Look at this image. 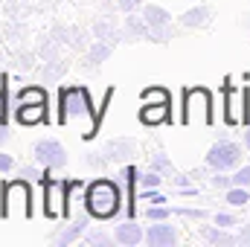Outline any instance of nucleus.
<instances>
[{
	"label": "nucleus",
	"mask_w": 250,
	"mask_h": 247,
	"mask_svg": "<svg viewBox=\"0 0 250 247\" xmlns=\"http://www.w3.org/2000/svg\"><path fill=\"white\" fill-rule=\"evenodd\" d=\"M215 224L230 230V227H236V224H239V218H236V215H230V212H215Z\"/></svg>",
	"instance_id": "nucleus-38"
},
{
	"label": "nucleus",
	"mask_w": 250,
	"mask_h": 247,
	"mask_svg": "<svg viewBox=\"0 0 250 247\" xmlns=\"http://www.w3.org/2000/svg\"><path fill=\"white\" fill-rule=\"evenodd\" d=\"M64 212H67V186L44 178V215L47 218H62Z\"/></svg>",
	"instance_id": "nucleus-7"
},
{
	"label": "nucleus",
	"mask_w": 250,
	"mask_h": 247,
	"mask_svg": "<svg viewBox=\"0 0 250 247\" xmlns=\"http://www.w3.org/2000/svg\"><path fill=\"white\" fill-rule=\"evenodd\" d=\"M224 201H227L230 206H245V204L250 201L248 186H230V189H227V195H224Z\"/></svg>",
	"instance_id": "nucleus-26"
},
{
	"label": "nucleus",
	"mask_w": 250,
	"mask_h": 247,
	"mask_svg": "<svg viewBox=\"0 0 250 247\" xmlns=\"http://www.w3.org/2000/svg\"><path fill=\"white\" fill-rule=\"evenodd\" d=\"M184 123H212V96L204 87L187 90L184 96Z\"/></svg>",
	"instance_id": "nucleus-5"
},
{
	"label": "nucleus",
	"mask_w": 250,
	"mask_h": 247,
	"mask_svg": "<svg viewBox=\"0 0 250 247\" xmlns=\"http://www.w3.org/2000/svg\"><path fill=\"white\" fill-rule=\"evenodd\" d=\"M146 242H148V247H172L178 242V227L166 224V221H154L146 230Z\"/></svg>",
	"instance_id": "nucleus-13"
},
{
	"label": "nucleus",
	"mask_w": 250,
	"mask_h": 247,
	"mask_svg": "<svg viewBox=\"0 0 250 247\" xmlns=\"http://www.w3.org/2000/svg\"><path fill=\"white\" fill-rule=\"evenodd\" d=\"M172 120V105H160V102H143L140 108V123L143 125H160Z\"/></svg>",
	"instance_id": "nucleus-16"
},
{
	"label": "nucleus",
	"mask_w": 250,
	"mask_h": 247,
	"mask_svg": "<svg viewBox=\"0 0 250 247\" xmlns=\"http://www.w3.org/2000/svg\"><path fill=\"white\" fill-rule=\"evenodd\" d=\"M172 38H178V29H175L172 23H163V26H154V29L148 32V41H154V44H169Z\"/></svg>",
	"instance_id": "nucleus-24"
},
{
	"label": "nucleus",
	"mask_w": 250,
	"mask_h": 247,
	"mask_svg": "<svg viewBox=\"0 0 250 247\" xmlns=\"http://www.w3.org/2000/svg\"><path fill=\"white\" fill-rule=\"evenodd\" d=\"M140 15L146 18V23H148L151 29H154V26H163V23H172V15H169V9H163L160 3H143Z\"/></svg>",
	"instance_id": "nucleus-19"
},
{
	"label": "nucleus",
	"mask_w": 250,
	"mask_h": 247,
	"mask_svg": "<svg viewBox=\"0 0 250 247\" xmlns=\"http://www.w3.org/2000/svg\"><path fill=\"white\" fill-rule=\"evenodd\" d=\"M32 181H26V178H15V181H6L3 184V209H0V215L6 218V221H12V218H18V221H26V218H32Z\"/></svg>",
	"instance_id": "nucleus-3"
},
{
	"label": "nucleus",
	"mask_w": 250,
	"mask_h": 247,
	"mask_svg": "<svg viewBox=\"0 0 250 247\" xmlns=\"http://www.w3.org/2000/svg\"><path fill=\"white\" fill-rule=\"evenodd\" d=\"M9 137H12V131H9V125L6 123H0V148L9 143Z\"/></svg>",
	"instance_id": "nucleus-43"
},
{
	"label": "nucleus",
	"mask_w": 250,
	"mask_h": 247,
	"mask_svg": "<svg viewBox=\"0 0 250 247\" xmlns=\"http://www.w3.org/2000/svg\"><path fill=\"white\" fill-rule=\"evenodd\" d=\"M140 184H143V186H160V184H163V175H160V172H154V169H148V172H143V175H140Z\"/></svg>",
	"instance_id": "nucleus-34"
},
{
	"label": "nucleus",
	"mask_w": 250,
	"mask_h": 247,
	"mask_svg": "<svg viewBox=\"0 0 250 247\" xmlns=\"http://www.w3.org/2000/svg\"><path fill=\"white\" fill-rule=\"evenodd\" d=\"M233 186H250V166H239V169H236Z\"/></svg>",
	"instance_id": "nucleus-36"
},
{
	"label": "nucleus",
	"mask_w": 250,
	"mask_h": 247,
	"mask_svg": "<svg viewBox=\"0 0 250 247\" xmlns=\"http://www.w3.org/2000/svg\"><path fill=\"white\" fill-rule=\"evenodd\" d=\"M3 62H6V56H3V50H0V64H3Z\"/></svg>",
	"instance_id": "nucleus-47"
},
{
	"label": "nucleus",
	"mask_w": 250,
	"mask_h": 247,
	"mask_svg": "<svg viewBox=\"0 0 250 247\" xmlns=\"http://www.w3.org/2000/svg\"><path fill=\"white\" fill-rule=\"evenodd\" d=\"M59 123H82L84 137H93L99 117H96L84 87H64L62 90V96H59Z\"/></svg>",
	"instance_id": "nucleus-1"
},
{
	"label": "nucleus",
	"mask_w": 250,
	"mask_h": 247,
	"mask_svg": "<svg viewBox=\"0 0 250 247\" xmlns=\"http://www.w3.org/2000/svg\"><path fill=\"white\" fill-rule=\"evenodd\" d=\"M245 148L250 151V125H248V131H245Z\"/></svg>",
	"instance_id": "nucleus-45"
},
{
	"label": "nucleus",
	"mask_w": 250,
	"mask_h": 247,
	"mask_svg": "<svg viewBox=\"0 0 250 247\" xmlns=\"http://www.w3.org/2000/svg\"><path fill=\"white\" fill-rule=\"evenodd\" d=\"M15 166H18V163H15V157H12V154H6V151H0V172H3V175H9Z\"/></svg>",
	"instance_id": "nucleus-39"
},
{
	"label": "nucleus",
	"mask_w": 250,
	"mask_h": 247,
	"mask_svg": "<svg viewBox=\"0 0 250 247\" xmlns=\"http://www.w3.org/2000/svg\"><path fill=\"white\" fill-rule=\"evenodd\" d=\"M15 114H18V123L21 125L44 123L47 120V102H21L15 108Z\"/></svg>",
	"instance_id": "nucleus-17"
},
{
	"label": "nucleus",
	"mask_w": 250,
	"mask_h": 247,
	"mask_svg": "<svg viewBox=\"0 0 250 247\" xmlns=\"http://www.w3.org/2000/svg\"><path fill=\"white\" fill-rule=\"evenodd\" d=\"M90 32L96 41H111V44H120L125 41L123 26L117 23V15H99L93 23H90Z\"/></svg>",
	"instance_id": "nucleus-10"
},
{
	"label": "nucleus",
	"mask_w": 250,
	"mask_h": 247,
	"mask_svg": "<svg viewBox=\"0 0 250 247\" xmlns=\"http://www.w3.org/2000/svg\"><path fill=\"white\" fill-rule=\"evenodd\" d=\"M148 169H154V172H160V175H172V172H175V169H172V160H169L163 151H154V154H151Z\"/></svg>",
	"instance_id": "nucleus-27"
},
{
	"label": "nucleus",
	"mask_w": 250,
	"mask_h": 247,
	"mask_svg": "<svg viewBox=\"0 0 250 247\" xmlns=\"http://www.w3.org/2000/svg\"><path fill=\"white\" fill-rule=\"evenodd\" d=\"M67 70H70V62H67V59H59V56H53V59H47V62H44L41 82H44V84H53V82H59V79H62Z\"/></svg>",
	"instance_id": "nucleus-20"
},
{
	"label": "nucleus",
	"mask_w": 250,
	"mask_h": 247,
	"mask_svg": "<svg viewBox=\"0 0 250 247\" xmlns=\"http://www.w3.org/2000/svg\"><path fill=\"white\" fill-rule=\"evenodd\" d=\"M21 102H47V90L44 87H23L18 93V105Z\"/></svg>",
	"instance_id": "nucleus-28"
},
{
	"label": "nucleus",
	"mask_w": 250,
	"mask_h": 247,
	"mask_svg": "<svg viewBox=\"0 0 250 247\" xmlns=\"http://www.w3.org/2000/svg\"><path fill=\"white\" fill-rule=\"evenodd\" d=\"M90 218H93V215H90L87 209H84V212H79L70 224H64L62 230H59V233H53L50 239H53L59 247H67V245H73V242H79V239H84V233L90 230Z\"/></svg>",
	"instance_id": "nucleus-8"
},
{
	"label": "nucleus",
	"mask_w": 250,
	"mask_h": 247,
	"mask_svg": "<svg viewBox=\"0 0 250 247\" xmlns=\"http://www.w3.org/2000/svg\"><path fill=\"white\" fill-rule=\"evenodd\" d=\"M239 245L250 247V224H245V227H242V230H239Z\"/></svg>",
	"instance_id": "nucleus-42"
},
{
	"label": "nucleus",
	"mask_w": 250,
	"mask_h": 247,
	"mask_svg": "<svg viewBox=\"0 0 250 247\" xmlns=\"http://www.w3.org/2000/svg\"><path fill=\"white\" fill-rule=\"evenodd\" d=\"M18 178H26V181H44L47 178V172H41V169H35V166H21L18 169Z\"/></svg>",
	"instance_id": "nucleus-32"
},
{
	"label": "nucleus",
	"mask_w": 250,
	"mask_h": 247,
	"mask_svg": "<svg viewBox=\"0 0 250 247\" xmlns=\"http://www.w3.org/2000/svg\"><path fill=\"white\" fill-rule=\"evenodd\" d=\"M0 79H3V76H0Z\"/></svg>",
	"instance_id": "nucleus-48"
},
{
	"label": "nucleus",
	"mask_w": 250,
	"mask_h": 247,
	"mask_svg": "<svg viewBox=\"0 0 250 247\" xmlns=\"http://www.w3.org/2000/svg\"><path fill=\"white\" fill-rule=\"evenodd\" d=\"M209 184H212V189H230L233 186V175H224V172H215L212 178H209Z\"/></svg>",
	"instance_id": "nucleus-33"
},
{
	"label": "nucleus",
	"mask_w": 250,
	"mask_h": 247,
	"mask_svg": "<svg viewBox=\"0 0 250 247\" xmlns=\"http://www.w3.org/2000/svg\"><path fill=\"white\" fill-rule=\"evenodd\" d=\"M140 201H146V204H166V198L157 192V186H143Z\"/></svg>",
	"instance_id": "nucleus-30"
},
{
	"label": "nucleus",
	"mask_w": 250,
	"mask_h": 247,
	"mask_svg": "<svg viewBox=\"0 0 250 247\" xmlns=\"http://www.w3.org/2000/svg\"><path fill=\"white\" fill-rule=\"evenodd\" d=\"M137 154V140L134 137H117V140H108L102 145V157L108 163H125Z\"/></svg>",
	"instance_id": "nucleus-11"
},
{
	"label": "nucleus",
	"mask_w": 250,
	"mask_h": 247,
	"mask_svg": "<svg viewBox=\"0 0 250 247\" xmlns=\"http://www.w3.org/2000/svg\"><path fill=\"white\" fill-rule=\"evenodd\" d=\"M242 166V145L233 140H218L207 151V169L212 172H230Z\"/></svg>",
	"instance_id": "nucleus-4"
},
{
	"label": "nucleus",
	"mask_w": 250,
	"mask_h": 247,
	"mask_svg": "<svg viewBox=\"0 0 250 247\" xmlns=\"http://www.w3.org/2000/svg\"><path fill=\"white\" fill-rule=\"evenodd\" d=\"M140 99H143V102H160V105H172V93H169L166 87H146V90L140 93Z\"/></svg>",
	"instance_id": "nucleus-25"
},
{
	"label": "nucleus",
	"mask_w": 250,
	"mask_h": 247,
	"mask_svg": "<svg viewBox=\"0 0 250 247\" xmlns=\"http://www.w3.org/2000/svg\"><path fill=\"white\" fill-rule=\"evenodd\" d=\"M175 212H181V215H187V218H195V221H204V218H207V212H204V209H175Z\"/></svg>",
	"instance_id": "nucleus-40"
},
{
	"label": "nucleus",
	"mask_w": 250,
	"mask_h": 247,
	"mask_svg": "<svg viewBox=\"0 0 250 247\" xmlns=\"http://www.w3.org/2000/svg\"><path fill=\"white\" fill-rule=\"evenodd\" d=\"M23 35H26V23H9V26H6V38H9V41L21 44Z\"/></svg>",
	"instance_id": "nucleus-31"
},
{
	"label": "nucleus",
	"mask_w": 250,
	"mask_h": 247,
	"mask_svg": "<svg viewBox=\"0 0 250 247\" xmlns=\"http://www.w3.org/2000/svg\"><path fill=\"white\" fill-rule=\"evenodd\" d=\"M84 160H87V166H90V169H105V166H108V160L102 157V151H87V157H84Z\"/></svg>",
	"instance_id": "nucleus-35"
},
{
	"label": "nucleus",
	"mask_w": 250,
	"mask_h": 247,
	"mask_svg": "<svg viewBox=\"0 0 250 247\" xmlns=\"http://www.w3.org/2000/svg\"><path fill=\"white\" fill-rule=\"evenodd\" d=\"M47 3H50V6H59V3H62V0H47Z\"/></svg>",
	"instance_id": "nucleus-46"
},
{
	"label": "nucleus",
	"mask_w": 250,
	"mask_h": 247,
	"mask_svg": "<svg viewBox=\"0 0 250 247\" xmlns=\"http://www.w3.org/2000/svg\"><path fill=\"white\" fill-rule=\"evenodd\" d=\"M201 233H204V239H207L209 245H215V247H233L239 242V236L227 233V227H204Z\"/></svg>",
	"instance_id": "nucleus-21"
},
{
	"label": "nucleus",
	"mask_w": 250,
	"mask_h": 247,
	"mask_svg": "<svg viewBox=\"0 0 250 247\" xmlns=\"http://www.w3.org/2000/svg\"><path fill=\"white\" fill-rule=\"evenodd\" d=\"M245 105H248V90L242 87V90H236L233 84H227L224 87V114H227V123L230 125H239L245 123L248 125V111H245Z\"/></svg>",
	"instance_id": "nucleus-9"
},
{
	"label": "nucleus",
	"mask_w": 250,
	"mask_h": 247,
	"mask_svg": "<svg viewBox=\"0 0 250 247\" xmlns=\"http://www.w3.org/2000/svg\"><path fill=\"white\" fill-rule=\"evenodd\" d=\"M114 47H117V44H111V41H96V38H93V44L84 50V62H82V70H84V73H96L102 64L111 59Z\"/></svg>",
	"instance_id": "nucleus-12"
},
{
	"label": "nucleus",
	"mask_w": 250,
	"mask_h": 247,
	"mask_svg": "<svg viewBox=\"0 0 250 247\" xmlns=\"http://www.w3.org/2000/svg\"><path fill=\"white\" fill-rule=\"evenodd\" d=\"M120 204H123V195H120V186L114 184L111 178H99L93 184H87L84 189V209L96 218V221H108L120 212Z\"/></svg>",
	"instance_id": "nucleus-2"
},
{
	"label": "nucleus",
	"mask_w": 250,
	"mask_h": 247,
	"mask_svg": "<svg viewBox=\"0 0 250 247\" xmlns=\"http://www.w3.org/2000/svg\"><path fill=\"white\" fill-rule=\"evenodd\" d=\"M0 123H6V90L0 87Z\"/></svg>",
	"instance_id": "nucleus-44"
},
{
	"label": "nucleus",
	"mask_w": 250,
	"mask_h": 247,
	"mask_svg": "<svg viewBox=\"0 0 250 247\" xmlns=\"http://www.w3.org/2000/svg\"><path fill=\"white\" fill-rule=\"evenodd\" d=\"M143 3H146V0H117V6H120L123 15H128V12H140Z\"/></svg>",
	"instance_id": "nucleus-37"
},
{
	"label": "nucleus",
	"mask_w": 250,
	"mask_h": 247,
	"mask_svg": "<svg viewBox=\"0 0 250 247\" xmlns=\"http://www.w3.org/2000/svg\"><path fill=\"white\" fill-rule=\"evenodd\" d=\"M189 178H192V175H189ZM189 178H187V175H175V172L169 175L172 186H178V189H187V186H189Z\"/></svg>",
	"instance_id": "nucleus-41"
},
{
	"label": "nucleus",
	"mask_w": 250,
	"mask_h": 247,
	"mask_svg": "<svg viewBox=\"0 0 250 247\" xmlns=\"http://www.w3.org/2000/svg\"><path fill=\"white\" fill-rule=\"evenodd\" d=\"M32 157H35V163H41L44 169H64L67 166V148H64L59 140H53V137H44V140H38L35 145H32Z\"/></svg>",
	"instance_id": "nucleus-6"
},
{
	"label": "nucleus",
	"mask_w": 250,
	"mask_h": 247,
	"mask_svg": "<svg viewBox=\"0 0 250 247\" xmlns=\"http://www.w3.org/2000/svg\"><path fill=\"white\" fill-rule=\"evenodd\" d=\"M114 239H117V245L134 247V245H140V242H146V230H143L134 218H125V221H120V224H117Z\"/></svg>",
	"instance_id": "nucleus-15"
},
{
	"label": "nucleus",
	"mask_w": 250,
	"mask_h": 247,
	"mask_svg": "<svg viewBox=\"0 0 250 247\" xmlns=\"http://www.w3.org/2000/svg\"><path fill=\"white\" fill-rule=\"evenodd\" d=\"M125 41H140V38H148V32H151V26L146 23V18L143 15H137V12H128L125 15Z\"/></svg>",
	"instance_id": "nucleus-18"
},
{
	"label": "nucleus",
	"mask_w": 250,
	"mask_h": 247,
	"mask_svg": "<svg viewBox=\"0 0 250 247\" xmlns=\"http://www.w3.org/2000/svg\"><path fill=\"white\" fill-rule=\"evenodd\" d=\"M212 18H215L212 6L201 3V6H192V9H187V12L181 15V26H184V29H204V26L212 23Z\"/></svg>",
	"instance_id": "nucleus-14"
},
{
	"label": "nucleus",
	"mask_w": 250,
	"mask_h": 247,
	"mask_svg": "<svg viewBox=\"0 0 250 247\" xmlns=\"http://www.w3.org/2000/svg\"><path fill=\"white\" fill-rule=\"evenodd\" d=\"M84 242L90 247H111V245H117V239L108 233V230H87L84 233Z\"/></svg>",
	"instance_id": "nucleus-23"
},
{
	"label": "nucleus",
	"mask_w": 250,
	"mask_h": 247,
	"mask_svg": "<svg viewBox=\"0 0 250 247\" xmlns=\"http://www.w3.org/2000/svg\"><path fill=\"white\" fill-rule=\"evenodd\" d=\"M93 32L90 29H82V26H70V38H67V47H73V50H79V53H84L93 41Z\"/></svg>",
	"instance_id": "nucleus-22"
},
{
	"label": "nucleus",
	"mask_w": 250,
	"mask_h": 247,
	"mask_svg": "<svg viewBox=\"0 0 250 247\" xmlns=\"http://www.w3.org/2000/svg\"><path fill=\"white\" fill-rule=\"evenodd\" d=\"M172 212H175V209H169V206H163V204H151V206H146V218H148V221H169Z\"/></svg>",
	"instance_id": "nucleus-29"
}]
</instances>
